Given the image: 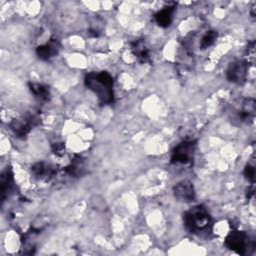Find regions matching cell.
I'll list each match as a JSON object with an SVG mask.
<instances>
[{"label": "cell", "mask_w": 256, "mask_h": 256, "mask_svg": "<svg viewBox=\"0 0 256 256\" xmlns=\"http://www.w3.org/2000/svg\"><path fill=\"white\" fill-rule=\"evenodd\" d=\"M183 220L185 227L191 233H201L207 231L212 224L209 212L202 205L194 206L186 211Z\"/></svg>", "instance_id": "2"}, {"label": "cell", "mask_w": 256, "mask_h": 256, "mask_svg": "<svg viewBox=\"0 0 256 256\" xmlns=\"http://www.w3.org/2000/svg\"><path fill=\"white\" fill-rule=\"evenodd\" d=\"M173 192L177 199L184 202L193 201L195 198V190L193 184L189 181H181L177 183L173 188Z\"/></svg>", "instance_id": "9"}, {"label": "cell", "mask_w": 256, "mask_h": 256, "mask_svg": "<svg viewBox=\"0 0 256 256\" xmlns=\"http://www.w3.org/2000/svg\"><path fill=\"white\" fill-rule=\"evenodd\" d=\"M31 171L37 179L46 182L50 181L57 173V169L55 166L43 161L35 163L31 167Z\"/></svg>", "instance_id": "8"}, {"label": "cell", "mask_w": 256, "mask_h": 256, "mask_svg": "<svg viewBox=\"0 0 256 256\" xmlns=\"http://www.w3.org/2000/svg\"><path fill=\"white\" fill-rule=\"evenodd\" d=\"M28 86L31 93L34 95V97L37 100L41 102H47L50 99L51 93L48 86L41 83H36V82H30L28 83Z\"/></svg>", "instance_id": "12"}, {"label": "cell", "mask_w": 256, "mask_h": 256, "mask_svg": "<svg viewBox=\"0 0 256 256\" xmlns=\"http://www.w3.org/2000/svg\"><path fill=\"white\" fill-rule=\"evenodd\" d=\"M60 47V43L57 39H50L47 43L38 46L36 53L40 59L49 60L58 54Z\"/></svg>", "instance_id": "10"}, {"label": "cell", "mask_w": 256, "mask_h": 256, "mask_svg": "<svg viewBox=\"0 0 256 256\" xmlns=\"http://www.w3.org/2000/svg\"><path fill=\"white\" fill-rule=\"evenodd\" d=\"M38 123V118L35 115L29 116L27 118H20V119H13L9 126L11 130L18 136V137H25L31 130L32 126Z\"/></svg>", "instance_id": "6"}, {"label": "cell", "mask_w": 256, "mask_h": 256, "mask_svg": "<svg viewBox=\"0 0 256 256\" xmlns=\"http://www.w3.org/2000/svg\"><path fill=\"white\" fill-rule=\"evenodd\" d=\"M225 245L228 249L242 255L254 249L249 236L242 231H231L225 238Z\"/></svg>", "instance_id": "3"}, {"label": "cell", "mask_w": 256, "mask_h": 256, "mask_svg": "<svg viewBox=\"0 0 256 256\" xmlns=\"http://www.w3.org/2000/svg\"><path fill=\"white\" fill-rule=\"evenodd\" d=\"M216 39H217V32L214 30L208 31L203 35V37L200 40V48L202 50L209 48L211 45L214 44Z\"/></svg>", "instance_id": "16"}, {"label": "cell", "mask_w": 256, "mask_h": 256, "mask_svg": "<svg viewBox=\"0 0 256 256\" xmlns=\"http://www.w3.org/2000/svg\"><path fill=\"white\" fill-rule=\"evenodd\" d=\"M51 149H52V152L54 155H56L57 157H61L65 154L66 152V148H65V145L64 143H61V142H57V143H53L52 146H51Z\"/></svg>", "instance_id": "17"}, {"label": "cell", "mask_w": 256, "mask_h": 256, "mask_svg": "<svg viewBox=\"0 0 256 256\" xmlns=\"http://www.w3.org/2000/svg\"><path fill=\"white\" fill-rule=\"evenodd\" d=\"M248 72V62L245 60H235L227 68V79L233 83L242 84L245 82Z\"/></svg>", "instance_id": "5"}, {"label": "cell", "mask_w": 256, "mask_h": 256, "mask_svg": "<svg viewBox=\"0 0 256 256\" xmlns=\"http://www.w3.org/2000/svg\"><path fill=\"white\" fill-rule=\"evenodd\" d=\"M196 148V141H183L179 143L172 151L171 162L172 163H180V164H188L193 160L194 153Z\"/></svg>", "instance_id": "4"}, {"label": "cell", "mask_w": 256, "mask_h": 256, "mask_svg": "<svg viewBox=\"0 0 256 256\" xmlns=\"http://www.w3.org/2000/svg\"><path fill=\"white\" fill-rule=\"evenodd\" d=\"M84 169H85V162L83 158L80 156H75L71 160L69 165L65 167V172L70 176L78 177L83 174Z\"/></svg>", "instance_id": "14"}, {"label": "cell", "mask_w": 256, "mask_h": 256, "mask_svg": "<svg viewBox=\"0 0 256 256\" xmlns=\"http://www.w3.org/2000/svg\"><path fill=\"white\" fill-rule=\"evenodd\" d=\"M1 199H4L12 192L14 188V179L13 174L10 169H6L1 175Z\"/></svg>", "instance_id": "13"}, {"label": "cell", "mask_w": 256, "mask_h": 256, "mask_svg": "<svg viewBox=\"0 0 256 256\" xmlns=\"http://www.w3.org/2000/svg\"><path fill=\"white\" fill-rule=\"evenodd\" d=\"M85 84L96 94L102 104L113 103V78L108 72L101 71L87 74L85 77Z\"/></svg>", "instance_id": "1"}, {"label": "cell", "mask_w": 256, "mask_h": 256, "mask_svg": "<svg viewBox=\"0 0 256 256\" xmlns=\"http://www.w3.org/2000/svg\"><path fill=\"white\" fill-rule=\"evenodd\" d=\"M256 102L253 98H245L237 109V118L240 122L249 123L255 117Z\"/></svg>", "instance_id": "7"}, {"label": "cell", "mask_w": 256, "mask_h": 256, "mask_svg": "<svg viewBox=\"0 0 256 256\" xmlns=\"http://www.w3.org/2000/svg\"><path fill=\"white\" fill-rule=\"evenodd\" d=\"M244 175H245V177L249 180V181H251V182H253L254 181V178H255V168H254V166H252V165H246V167H245V169H244Z\"/></svg>", "instance_id": "18"}, {"label": "cell", "mask_w": 256, "mask_h": 256, "mask_svg": "<svg viewBox=\"0 0 256 256\" xmlns=\"http://www.w3.org/2000/svg\"><path fill=\"white\" fill-rule=\"evenodd\" d=\"M131 51L140 63H146L150 60V52L143 39H137L131 43Z\"/></svg>", "instance_id": "11"}, {"label": "cell", "mask_w": 256, "mask_h": 256, "mask_svg": "<svg viewBox=\"0 0 256 256\" xmlns=\"http://www.w3.org/2000/svg\"><path fill=\"white\" fill-rule=\"evenodd\" d=\"M175 6H167L155 14V21L160 27H168L172 21V14Z\"/></svg>", "instance_id": "15"}]
</instances>
